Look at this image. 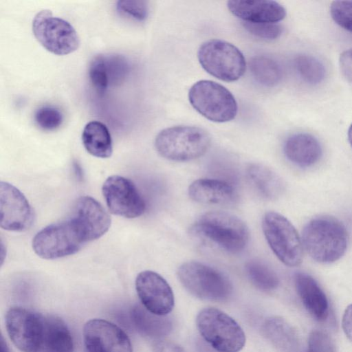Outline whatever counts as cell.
<instances>
[{
    "instance_id": "74e56055",
    "label": "cell",
    "mask_w": 352,
    "mask_h": 352,
    "mask_svg": "<svg viewBox=\"0 0 352 352\" xmlns=\"http://www.w3.org/2000/svg\"><path fill=\"white\" fill-rule=\"evenodd\" d=\"M342 324L345 335L352 341V304L346 307Z\"/></svg>"
},
{
    "instance_id": "ffe728a7",
    "label": "cell",
    "mask_w": 352,
    "mask_h": 352,
    "mask_svg": "<svg viewBox=\"0 0 352 352\" xmlns=\"http://www.w3.org/2000/svg\"><path fill=\"white\" fill-rule=\"evenodd\" d=\"M283 151L291 162L300 167L315 164L322 155V147L318 140L305 133L289 136L284 144Z\"/></svg>"
},
{
    "instance_id": "cb8c5ba5",
    "label": "cell",
    "mask_w": 352,
    "mask_h": 352,
    "mask_svg": "<svg viewBox=\"0 0 352 352\" xmlns=\"http://www.w3.org/2000/svg\"><path fill=\"white\" fill-rule=\"evenodd\" d=\"M247 175L256 190L267 199H276L283 193L285 184L283 179L263 164H250L247 169Z\"/></svg>"
},
{
    "instance_id": "60d3db41",
    "label": "cell",
    "mask_w": 352,
    "mask_h": 352,
    "mask_svg": "<svg viewBox=\"0 0 352 352\" xmlns=\"http://www.w3.org/2000/svg\"><path fill=\"white\" fill-rule=\"evenodd\" d=\"M348 140L352 147V124H351L348 130Z\"/></svg>"
},
{
    "instance_id": "9c48e42d",
    "label": "cell",
    "mask_w": 352,
    "mask_h": 352,
    "mask_svg": "<svg viewBox=\"0 0 352 352\" xmlns=\"http://www.w3.org/2000/svg\"><path fill=\"white\" fill-rule=\"evenodd\" d=\"M86 243L70 219L49 225L34 236L32 248L41 258L57 259L78 252Z\"/></svg>"
},
{
    "instance_id": "5bb4252c",
    "label": "cell",
    "mask_w": 352,
    "mask_h": 352,
    "mask_svg": "<svg viewBox=\"0 0 352 352\" xmlns=\"http://www.w3.org/2000/svg\"><path fill=\"white\" fill-rule=\"evenodd\" d=\"M1 227L12 232L28 230L34 221L33 210L24 195L12 184H0Z\"/></svg>"
},
{
    "instance_id": "52a82bcc",
    "label": "cell",
    "mask_w": 352,
    "mask_h": 352,
    "mask_svg": "<svg viewBox=\"0 0 352 352\" xmlns=\"http://www.w3.org/2000/svg\"><path fill=\"white\" fill-rule=\"evenodd\" d=\"M197 57L202 67L217 78L232 82L245 73V59L234 45L222 40L212 39L201 44Z\"/></svg>"
},
{
    "instance_id": "e575fe53",
    "label": "cell",
    "mask_w": 352,
    "mask_h": 352,
    "mask_svg": "<svg viewBox=\"0 0 352 352\" xmlns=\"http://www.w3.org/2000/svg\"><path fill=\"white\" fill-rule=\"evenodd\" d=\"M307 352H336L335 344L328 333L315 330L309 336Z\"/></svg>"
},
{
    "instance_id": "30bf717a",
    "label": "cell",
    "mask_w": 352,
    "mask_h": 352,
    "mask_svg": "<svg viewBox=\"0 0 352 352\" xmlns=\"http://www.w3.org/2000/svg\"><path fill=\"white\" fill-rule=\"evenodd\" d=\"M32 31L40 44L56 55L70 54L76 51L80 44L74 27L68 21L53 16L50 10H41L35 15Z\"/></svg>"
},
{
    "instance_id": "4316f807",
    "label": "cell",
    "mask_w": 352,
    "mask_h": 352,
    "mask_svg": "<svg viewBox=\"0 0 352 352\" xmlns=\"http://www.w3.org/2000/svg\"><path fill=\"white\" fill-rule=\"evenodd\" d=\"M245 272L252 283L263 291H272L279 284V279L275 272L265 263L252 260L245 265Z\"/></svg>"
},
{
    "instance_id": "d590c367",
    "label": "cell",
    "mask_w": 352,
    "mask_h": 352,
    "mask_svg": "<svg viewBox=\"0 0 352 352\" xmlns=\"http://www.w3.org/2000/svg\"><path fill=\"white\" fill-rule=\"evenodd\" d=\"M339 64L344 76L352 82V48L344 51L340 54Z\"/></svg>"
},
{
    "instance_id": "9a60e30c",
    "label": "cell",
    "mask_w": 352,
    "mask_h": 352,
    "mask_svg": "<svg viewBox=\"0 0 352 352\" xmlns=\"http://www.w3.org/2000/svg\"><path fill=\"white\" fill-rule=\"evenodd\" d=\"M135 289L142 305L150 312L166 316L174 307V295L167 281L159 274L145 270L135 279Z\"/></svg>"
},
{
    "instance_id": "836d02e7",
    "label": "cell",
    "mask_w": 352,
    "mask_h": 352,
    "mask_svg": "<svg viewBox=\"0 0 352 352\" xmlns=\"http://www.w3.org/2000/svg\"><path fill=\"white\" fill-rule=\"evenodd\" d=\"M243 27L253 36L265 40L276 39L283 32L282 27L278 23L243 22Z\"/></svg>"
},
{
    "instance_id": "ab89813d",
    "label": "cell",
    "mask_w": 352,
    "mask_h": 352,
    "mask_svg": "<svg viewBox=\"0 0 352 352\" xmlns=\"http://www.w3.org/2000/svg\"><path fill=\"white\" fill-rule=\"evenodd\" d=\"M0 352H10V349L7 345V343L5 342L3 336H1L0 340Z\"/></svg>"
},
{
    "instance_id": "8fae6325",
    "label": "cell",
    "mask_w": 352,
    "mask_h": 352,
    "mask_svg": "<svg viewBox=\"0 0 352 352\" xmlns=\"http://www.w3.org/2000/svg\"><path fill=\"white\" fill-rule=\"evenodd\" d=\"M45 316L32 310L11 307L6 313V327L10 339L22 352H38Z\"/></svg>"
},
{
    "instance_id": "d6a6232c",
    "label": "cell",
    "mask_w": 352,
    "mask_h": 352,
    "mask_svg": "<svg viewBox=\"0 0 352 352\" xmlns=\"http://www.w3.org/2000/svg\"><path fill=\"white\" fill-rule=\"evenodd\" d=\"M118 11L137 21H144L148 13L147 2L145 1H119L117 2Z\"/></svg>"
},
{
    "instance_id": "5b68a950",
    "label": "cell",
    "mask_w": 352,
    "mask_h": 352,
    "mask_svg": "<svg viewBox=\"0 0 352 352\" xmlns=\"http://www.w3.org/2000/svg\"><path fill=\"white\" fill-rule=\"evenodd\" d=\"M177 276L182 285L193 296L210 301H225L232 293L226 276L217 270L197 261L183 263Z\"/></svg>"
},
{
    "instance_id": "2e32d148",
    "label": "cell",
    "mask_w": 352,
    "mask_h": 352,
    "mask_svg": "<svg viewBox=\"0 0 352 352\" xmlns=\"http://www.w3.org/2000/svg\"><path fill=\"white\" fill-rule=\"evenodd\" d=\"M69 219L86 243L100 238L111 226V218L105 209L89 196H82L77 199Z\"/></svg>"
},
{
    "instance_id": "83f0119b",
    "label": "cell",
    "mask_w": 352,
    "mask_h": 352,
    "mask_svg": "<svg viewBox=\"0 0 352 352\" xmlns=\"http://www.w3.org/2000/svg\"><path fill=\"white\" fill-rule=\"evenodd\" d=\"M295 68L302 79L311 85H318L325 78L326 69L323 63L317 58L300 54L294 60Z\"/></svg>"
},
{
    "instance_id": "603a6c76",
    "label": "cell",
    "mask_w": 352,
    "mask_h": 352,
    "mask_svg": "<svg viewBox=\"0 0 352 352\" xmlns=\"http://www.w3.org/2000/svg\"><path fill=\"white\" fill-rule=\"evenodd\" d=\"M265 337L281 352H299V340L293 327L283 318L271 317L263 325Z\"/></svg>"
},
{
    "instance_id": "ac0fdd59",
    "label": "cell",
    "mask_w": 352,
    "mask_h": 352,
    "mask_svg": "<svg viewBox=\"0 0 352 352\" xmlns=\"http://www.w3.org/2000/svg\"><path fill=\"white\" fill-rule=\"evenodd\" d=\"M294 282L298 295L309 313L318 321L326 320L329 302L317 281L311 276L299 272L295 275Z\"/></svg>"
},
{
    "instance_id": "7402d4cb",
    "label": "cell",
    "mask_w": 352,
    "mask_h": 352,
    "mask_svg": "<svg viewBox=\"0 0 352 352\" xmlns=\"http://www.w3.org/2000/svg\"><path fill=\"white\" fill-rule=\"evenodd\" d=\"M130 317L135 329L149 338L160 340L173 329L172 320L168 317L154 314L142 305H134L131 309Z\"/></svg>"
},
{
    "instance_id": "ba28073f",
    "label": "cell",
    "mask_w": 352,
    "mask_h": 352,
    "mask_svg": "<svg viewBox=\"0 0 352 352\" xmlns=\"http://www.w3.org/2000/svg\"><path fill=\"white\" fill-rule=\"evenodd\" d=\"M262 228L268 245L283 263L295 267L302 263V241L285 217L274 211L267 212L263 217Z\"/></svg>"
},
{
    "instance_id": "3957f363",
    "label": "cell",
    "mask_w": 352,
    "mask_h": 352,
    "mask_svg": "<svg viewBox=\"0 0 352 352\" xmlns=\"http://www.w3.org/2000/svg\"><path fill=\"white\" fill-rule=\"evenodd\" d=\"M211 139L204 129L192 126H175L162 130L155 140V147L164 158L185 162L202 156Z\"/></svg>"
},
{
    "instance_id": "8d00e7d4",
    "label": "cell",
    "mask_w": 352,
    "mask_h": 352,
    "mask_svg": "<svg viewBox=\"0 0 352 352\" xmlns=\"http://www.w3.org/2000/svg\"><path fill=\"white\" fill-rule=\"evenodd\" d=\"M153 352H186V351L175 342L160 340L155 344Z\"/></svg>"
},
{
    "instance_id": "7c38bea8",
    "label": "cell",
    "mask_w": 352,
    "mask_h": 352,
    "mask_svg": "<svg viewBox=\"0 0 352 352\" xmlns=\"http://www.w3.org/2000/svg\"><path fill=\"white\" fill-rule=\"evenodd\" d=\"M109 211L124 218H136L145 210V202L135 184L119 175L109 177L102 188Z\"/></svg>"
},
{
    "instance_id": "4fadbf2b",
    "label": "cell",
    "mask_w": 352,
    "mask_h": 352,
    "mask_svg": "<svg viewBox=\"0 0 352 352\" xmlns=\"http://www.w3.org/2000/svg\"><path fill=\"white\" fill-rule=\"evenodd\" d=\"M83 338L87 352H133L126 333L106 320H88L83 328Z\"/></svg>"
},
{
    "instance_id": "484cf974",
    "label": "cell",
    "mask_w": 352,
    "mask_h": 352,
    "mask_svg": "<svg viewBox=\"0 0 352 352\" xmlns=\"http://www.w3.org/2000/svg\"><path fill=\"white\" fill-rule=\"evenodd\" d=\"M250 72L261 85L272 87L278 85L283 78V70L277 61L265 55H257L249 63Z\"/></svg>"
},
{
    "instance_id": "f35d334b",
    "label": "cell",
    "mask_w": 352,
    "mask_h": 352,
    "mask_svg": "<svg viewBox=\"0 0 352 352\" xmlns=\"http://www.w3.org/2000/svg\"><path fill=\"white\" fill-rule=\"evenodd\" d=\"M196 348L197 352H220L210 345H209L205 340H198L196 342Z\"/></svg>"
},
{
    "instance_id": "44dd1931",
    "label": "cell",
    "mask_w": 352,
    "mask_h": 352,
    "mask_svg": "<svg viewBox=\"0 0 352 352\" xmlns=\"http://www.w3.org/2000/svg\"><path fill=\"white\" fill-rule=\"evenodd\" d=\"M72 333L60 318L45 316L44 327L38 352H74Z\"/></svg>"
},
{
    "instance_id": "8992f818",
    "label": "cell",
    "mask_w": 352,
    "mask_h": 352,
    "mask_svg": "<svg viewBox=\"0 0 352 352\" xmlns=\"http://www.w3.org/2000/svg\"><path fill=\"white\" fill-rule=\"evenodd\" d=\"M188 98L193 108L211 121L226 122L236 116L238 107L234 96L214 81L201 80L195 82L189 90Z\"/></svg>"
},
{
    "instance_id": "6da1fadb",
    "label": "cell",
    "mask_w": 352,
    "mask_h": 352,
    "mask_svg": "<svg viewBox=\"0 0 352 352\" xmlns=\"http://www.w3.org/2000/svg\"><path fill=\"white\" fill-rule=\"evenodd\" d=\"M302 244L314 260L331 263L344 254L348 234L344 226L337 219L320 216L312 219L304 227Z\"/></svg>"
},
{
    "instance_id": "f546056e",
    "label": "cell",
    "mask_w": 352,
    "mask_h": 352,
    "mask_svg": "<svg viewBox=\"0 0 352 352\" xmlns=\"http://www.w3.org/2000/svg\"><path fill=\"white\" fill-rule=\"evenodd\" d=\"M34 121L41 129L53 131L62 124L63 116L58 109L52 106H45L36 111Z\"/></svg>"
},
{
    "instance_id": "4dcf8cb0",
    "label": "cell",
    "mask_w": 352,
    "mask_h": 352,
    "mask_svg": "<svg viewBox=\"0 0 352 352\" xmlns=\"http://www.w3.org/2000/svg\"><path fill=\"white\" fill-rule=\"evenodd\" d=\"M89 77L92 86L99 93L103 94L108 85L104 56L98 55L91 60L89 68Z\"/></svg>"
},
{
    "instance_id": "1f68e13d",
    "label": "cell",
    "mask_w": 352,
    "mask_h": 352,
    "mask_svg": "<svg viewBox=\"0 0 352 352\" xmlns=\"http://www.w3.org/2000/svg\"><path fill=\"white\" fill-rule=\"evenodd\" d=\"M333 21L344 30L352 32V1H334L330 6Z\"/></svg>"
},
{
    "instance_id": "f1b7e54d",
    "label": "cell",
    "mask_w": 352,
    "mask_h": 352,
    "mask_svg": "<svg viewBox=\"0 0 352 352\" xmlns=\"http://www.w3.org/2000/svg\"><path fill=\"white\" fill-rule=\"evenodd\" d=\"M109 85L120 84L125 79L129 71L126 59L118 54L104 56Z\"/></svg>"
},
{
    "instance_id": "7a4b0ae2",
    "label": "cell",
    "mask_w": 352,
    "mask_h": 352,
    "mask_svg": "<svg viewBox=\"0 0 352 352\" xmlns=\"http://www.w3.org/2000/svg\"><path fill=\"white\" fill-rule=\"evenodd\" d=\"M195 233L219 248L238 253L247 246L250 232L238 217L223 211H211L201 215L193 225Z\"/></svg>"
},
{
    "instance_id": "e0dca14e",
    "label": "cell",
    "mask_w": 352,
    "mask_h": 352,
    "mask_svg": "<svg viewBox=\"0 0 352 352\" xmlns=\"http://www.w3.org/2000/svg\"><path fill=\"white\" fill-rule=\"evenodd\" d=\"M230 12L243 22L277 23L286 16L285 8L270 0H231L227 3Z\"/></svg>"
},
{
    "instance_id": "d4e9b609",
    "label": "cell",
    "mask_w": 352,
    "mask_h": 352,
    "mask_svg": "<svg viewBox=\"0 0 352 352\" xmlns=\"http://www.w3.org/2000/svg\"><path fill=\"white\" fill-rule=\"evenodd\" d=\"M82 141L87 151L100 158H108L113 153L111 134L105 124L93 120L88 122L82 133Z\"/></svg>"
},
{
    "instance_id": "d6986e66",
    "label": "cell",
    "mask_w": 352,
    "mask_h": 352,
    "mask_svg": "<svg viewBox=\"0 0 352 352\" xmlns=\"http://www.w3.org/2000/svg\"><path fill=\"white\" fill-rule=\"evenodd\" d=\"M188 195L198 203L223 205L232 202L236 193L232 186L225 181L201 178L190 184Z\"/></svg>"
},
{
    "instance_id": "277c9868",
    "label": "cell",
    "mask_w": 352,
    "mask_h": 352,
    "mask_svg": "<svg viewBox=\"0 0 352 352\" xmlns=\"http://www.w3.org/2000/svg\"><path fill=\"white\" fill-rule=\"evenodd\" d=\"M196 324L204 340L220 352H238L245 345V336L241 327L218 309H201L197 316Z\"/></svg>"
}]
</instances>
